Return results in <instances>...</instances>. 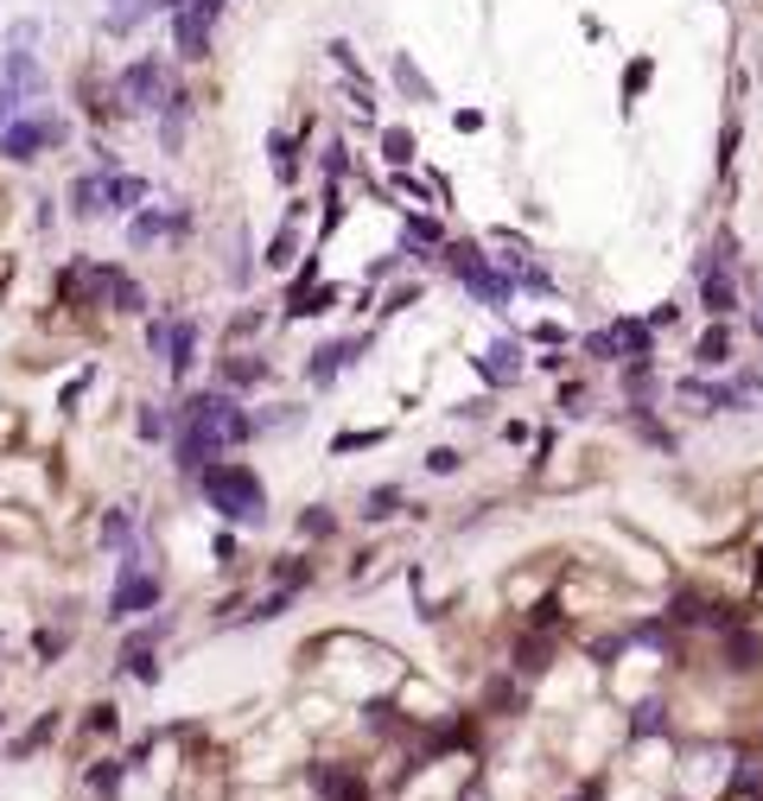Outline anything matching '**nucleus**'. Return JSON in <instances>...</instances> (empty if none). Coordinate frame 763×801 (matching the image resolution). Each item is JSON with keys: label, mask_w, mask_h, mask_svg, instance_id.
<instances>
[{"label": "nucleus", "mask_w": 763, "mask_h": 801, "mask_svg": "<svg viewBox=\"0 0 763 801\" xmlns=\"http://www.w3.org/2000/svg\"><path fill=\"white\" fill-rule=\"evenodd\" d=\"M254 439V414L229 388H204L179 407V433H172V465L184 477H198L204 465H217L223 452Z\"/></svg>", "instance_id": "obj_1"}, {"label": "nucleus", "mask_w": 763, "mask_h": 801, "mask_svg": "<svg viewBox=\"0 0 763 801\" xmlns=\"http://www.w3.org/2000/svg\"><path fill=\"white\" fill-rule=\"evenodd\" d=\"M191 483H198V497H204L223 522H236V528H261V522H267V483L254 477V465L217 458V465H204Z\"/></svg>", "instance_id": "obj_2"}, {"label": "nucleus", "mask_w": 763, "mask_h": 801, "mask_svg": "<svg viewBox=\"0 0 763 801\" xmlns=\"http://www.w3.org/2000/svg\"><path fill=\"white\" fill-rule=\"evenodd\" d=\"M445 267H452V280L472 292L477 306H490V312H503L509 299H515V274L497 267L477 242H452V249H445Z\"/></svg>", "instance_id": "obj_3"}, {"label": "nucleus", "mask_w": 763, "mask_h": 801, "mask_svg": "<svg viewBox=\"0 0 763 801\" xmlns=\"http://www.w3.org/2000/svg\"><path fill=\"white\" fill-rule=\"evenodd\" d=\"M172 103V71L166 58H134L128 71L115 76V109L121 115H159Z\"/></svg>", "instance_id": "obj_4"}, {"label": "nucleus", "mask_w": 763, "mask_h": 801, "mask_svg": "<svg viewBox=\"0 0 763 801\" xmlns=\"http://www.w3.org/2000/svg\"><path fill=\"white\" fill-rule=\"evenodd\" d=\"M71 141V128L58 121V115H26V121H13L7 134H0V153L13 159V166H33L45 146H64Z\"/></svg>", "instance_id": "obj_5"}, {"label": "nucleus", "mask_w": 763, "mask_h": 801, "mask_svg": "<svg viewBox=\"0 0 763 801\" xmlns=\"http://www.w3.org/2000/svg\"><path fill=\"white\" fill-rule=\"evenodd\" d=\"M159 598H166V585L159 573H115V591H109V623H128V618H146V611H159Z\"/></svg>", "instance_id": "obj_6"}, {"label": "nucleus", "mask_w": 763, "mask_h": 801, "mask_svg": "<svg viewBox=\"0 0 763 801\" xmlns=\"http://www.w3.org/2000/svg\"><path fill=\"white\" fill-rule=\"evenodd\" d=\"M306 789L319 801H369V782L357 764H331V757H319V764H306Z\"/></svg>", "instance_id": "obj_7"}, {"label": "nucleus", "mask_w": 763, "mask_h": 801, "mask_svg": "<svg viewBox=\"0 0 763 801\" xmlns=\"http://www.w3.org/2000/svg\"><path fill=\"white\" fill-rule=\"evenodd\" d=\"M363 350H369V337H337V344H319V350H312V363H306V388H331V382H337L350 363H363Z\"/></svg>", "instance_id": "obj_8"}, {"label": "nucleus", "mask_w": 763, "mask_h": 801, "mask_svg": "<svg viewBox=\"0 0 763 801\" xmlns=\"http://www.w3.org/2000/svg\"><path fill=\"white\" fill-rule=\"evenodd\" d=\"M191 229V211L172 204V211H141V217L128 223V242L134 249H153V242H166V236H184Z\"/></svg>", "instance_id": "obj_9"}, {"label": "nucleus", "mask_w": 763, "mask_h": 801, "mask_svg": "<svg viewBox=\"0 0 763 801\" xmlns=\"http://www.w3.org/2000/svg\"><path fill=\"white\" fill-rule=\"evenodd\" d=\"M166 375L172 382H184L191 375V363H198V319H172V331H166Z\"/></svg>", "instance_id": "obj_10"}, {"label": "nucleus", "mask_w": 763, "mask_h": 801, "mask_svg": "<svg viewBox=\"0 0 763 801\" xmlns=\"http://www.w3.org/2000/svg\"><path fill=\"white\" fill-rule=\"evenodd\" d=\"M217 382L223 388H261V382H274V363H267V357H249V350H229L217 363Z\"/></svg>", "instance_id": "obj_11"}, {"label": "nucleus", "mask_w": 763, "mask_h": 801, "mask_svg": "<svg viewBox=\"0 0 763 801\" xmlns=\"http://www.w3.org/2000/svg\"><path fill=\"white\" fill-rule=\"evenodd\" d=\"M103 292H109V312H121V319H141L146 312V292L134 287V274L115 267V261H103Z\"/></svg>", "instance_id": "obj_12"}, {"label": "nucleus", "mask_w": 763, "mask_h": 801, "mask_svg": "<svg viewBox=\"0 0 763 801\" xmlns=\"http://www.w3.org/2000/svg\"><path fill=\"white\" fill-rule=\"evenodd\" d=\"M477 369H484V382H490V388H509V382L522 375V344H515V337H497V344L477 357Z\"/></svg>", "instance_id": "obj_13"}, {"label": "nucleus", "mask_w": 763, "mask_h": 801, "mask_svg": "<svg viewBox=\"0 0 763 801\" xmlns=\"http://www.w3.org/2000/svg\"><path fill=\"white\" fill-rule=\"evenodd\" d=\"M71 217H109V172H83L71 184Z\"/></svg>", "instance_id": "obj_14"}, {"label": "nucleus", "mask_w": 763, "mask_h": 801, "mask_svg": "<svg viewBox=\"0 0 763 801\" xmlns=\"http://www.w3.org/2000/svg\"><path fill=\"white\" fill-rule=\"evenodd\" d=\"M128 757H96V764L83 769V789H90V796L96 801H121V776H128Z\"/></svg>", "instance_id": "obj_15"}, {"label": "nucleus", "mask_w": 763, "mask_h": 801, "mask_svg": "<svg viewBox=\"0 0 763 801\" xmlns=\"http://www.w3.org/2000/svg\"><path fill=\"white\" fill-rule=\"evenodd\" d=\"M153 121H159V146H166V153H184V128H191V96H184V89H172V103L153 115Z\"/></svg>", "instance_id": "obj_16"}, {"label": "nucleus", "mask_w": 763, "mask_h": 801, "mask_svg": "<svg viewBox=\"0 0 763 801\" xmlns=\"http://www.w3.org/2000/svg\"><path fill=\"white\" fill-rule=\"evenodd\" d=\"M693 363H700V369H726L731 363V325H726V319H713V331H700Z\"/></svg>", "instance_id": "obj_17"}, {"label": "nucleus", "mask_w": 763, "mask_h": 801, "mask_svg": "<svg viewBox=\"0 0 763 801\" xmlns=\"http://www.w3.org/2000/svg\"><path fill=\"white\" fill-rule=\"evenodd\" d=\"M172 45H179L184 64H198V58L211 51V26H198L191 13H172Z\"/></svg>", "instance_id": "obj_18"}, {"label": "nucleus", "mask_w": 763, "mask_h": 801, "mask_svg": "<svg viewBox=\"0 0 763 801\" xmlns=\"http://www.w3.org/2000/svg\"><path fill=\"white\" fill-rule=\"evenodd\" d=\"M51 738H58V713H38L33 726H26L20 738H13V744H7V757H13V764H26L38 744H51Z\"/></svg>", "instance_id": "obj_19"}, {"label": "nucleus", "mask_w": 763, "mask_h": 801, "mask_svg": "<svg viewBox=\"0 0 763 801\" xmlns=\"http://www.w3.org/2000/svg\"><path fill=\"white\" fill-rule=\"evenodd\" d=\"M134 433H141L146 445L172 439V433H179V407H153V400H146V407H141V420H134Z\"/></svg>", "instance_id": "obj_20"}, {"label": "nucleus", "mask_w": 763, "mask_h": 801, "mask_svg": "<svg viewBox=\"0 0 763 801\" xmlns=\"http://www.w3.org/2000/svg\"><path fill=\"white\" fill-rule=\"evenodd\" d=\"M7 83H13L20 96L45 89V76H38V64H33V51H26V45H13V51H7Z\"/></svg>", "instance_id": "obj_21"}, {"label": "nucleus", "mask_w": 763, "mask_h": 801, "mask_svg": "<svg viewBox=\"0 0 763 801\" xmlns=\"http://www.w3.org/2000/svg\"><path fill=\"white\" fill-rule=\"evenodd\" d=\"M141 198H146V179H134V172H109V217H128Z\"/></svg>", "instance_id": "obj_22"}, {"label": "nucleus", "mask_w": 763, "mask_h": 801, "mask_svg": "<svg viewBox=\"0 0 763 801\" xmlns=\"http://www.w3.org/2000/svg\"><path fill=\"white\" fill-rule=\"evenodd\" d=\"M401 503H407V490H401V483H382V490H369L363 497V522H389Z\"/></svg>", "instance_id": "obj_23"}, {"label": "nucleus", "mask_w": 763, "mask_h": 801, "mask_svg": "<svg viewBox=\"0 0 763 801\" xmlns=\"http://www.w3.org/2000/svg\"><path fill=\"white\" fill-rule=\"evenodd\" d=\"M337 306V287H319V292H293L287 299V319H319V312H331Z\"/></svg>", "instance_id": "obj_24"}, {"label": "nucleus", "mask_w": 763, "mask_h": 801, "mask_svg": "<svg viewBox=\"0 0 763 801\" xmlns=\"http://www.w3.org/2000/svg\"><path fill=\"white\" fill-rule=\"evenodd\" d=\"M267 153H274V179H281V184H299V146H293L287 134H274V141H267Z\"/></svg>", "instance_id": "obj_25"}, {"label": "nucleus", "mask_w": 763, "mask_h": 801, "mask_svg": "<svg viewBox=\"0 0 763 801\" xmlns=\"http://www.w3.org/2000/svg\"><path fill=\"white\" fill-rule=\"evenodd\" d=\"M96 541H103V547H134V515L109 510V515H103V528H96Z\"/></svg>", "instance_id": "obj_26"}, {"label": "nucleus", "mask_w": 763, "mask_h": 801, "mask_svg": "<svg viewBox=\"0 0 763 801\" xmlns=\"http://www.w3.org/2000/svg\"><path fill=\"white\" fill-rule=\"evenodd\" d=\"M395 83H401V89H407V96H414V103H433V83L420 76V64H414L407 51H401V58H395Z\"/></svg>", "instance_id": "obj_27"}, {"label": "nucleus", "mask_w": 763, "mask_h": 801, "mask_svg": "<svg viewBox=\"0 0 763 801\" xmlns=\"http://www.w3.org/2000/svg\"><path fill=\"white\" fill-rule=\"evenodd\" d=\"M287 605H293V585H281L274 598H261V605H249V611H242V623H274V618H287Z\"/></svg>", "instance_id": "obj_28"}, {"label": "nucleus", "mask_w": 763, "mask_h": 801, "mask_svg": "<svg viewBox=\"0 0 763 801\" xmlns=\"http://www.w3.org/2000/svg\"><path fill=\"white\" fill-rule=\"evenodd\" d=\"M299 535H306V541H331V535H337V522H331L325 503H312V510L299 515Z\"/></svg>", "instance_id": "obj_29"}, {"label": "nucleus", "mask_w": 763, "mask_h": 801, "mask_svg": "<svg viewBox=\"0 0 763 801\" xmlns=\"http://www.w3.org/2000/svg\"><path fill=\"white\" fill-rule=\"evenodd\" d=\"M382 159H389V166H414V134H407V128H389V134H382Z\"/></svg>", "instance_id": "obj_30"}, {"label": "nucleus", "mask_w": 763, "mask_h": 801, "mask_svg": "<svg viewBox=\"0 0 763 801\" xmlns=\"http://www.w3.org/2000/svg\"><path fill=\"white\" fill-rule=\"evenodd\" d=\"M115 731H121V706H115V700H96V706H90V738H115Z\"/></svg>", "instance_id": "obj_31"}, {"label": "nucleus", "mask_w": 763, "mask_h": 801, "mask_svg": "<svg viewBox=\"0 0 763 801\" xmlns=\"http://www.w3.org/2000/svg\"><path fill=\"white\" fill-rule=\"evenodd\" d=\"M649 76H655V58H636V64H630V71H623V96H630V103H636V96H643V89H649Z\"/></svg>", "instance_id": "obj_32"}, {"label": "nucleus", "mask_w": 763, "mask_h": 801, "mask_svg": "<svg viewBox=\"0 0 763 801\" xmlns=\"http://www.w3.org/2000/svg\"><path fill=\"white\" fill-rule=\"evenodd\" d=\"M458 465H465V452H452V445H433V452H427V471L433 477H452Z\"/></svg>", "instance_id": "obj_33"}, {"label": "nucleus", "mask_w": 763, "mask_h": 801, "mask_svg": "<svg viewBox=\"0 0 763 801\" xmlns=\"http://www.w3.org/2000/svg\"><path fill=\"white\" fill-rule=\"evenodd\" d=\"M293 249H299V229L287 223V229L274 236V249H267V267H287V261H293Z\"/></svg>", "instance_id": "obj_34"}, {"label": "nucleus", "mask_w": 763, "mask_h": 801, "mask_svg": "<svg viewBox=\"0 0 763 801\" xmlns=\"http://www.w3.org/2000/svg\"><path fill=\"white\" fill-rule=\"evenodd\" d=\"M661 726H668V719H661V700H643V706H636V719H630V731H643V738L661 731Z\"/></svg>", "instance_id": "obj_35"}, {"label": "nucleus", "mask_w": 763, "mask_h": 801, "mask_svg": "<svg viewBox=\"0 0 763 801\" xmlns=\"http://www.w3.org/2000/svg\"><path fill=\"white\" fill-rule=\"evenodd\" d=\"M64 643H71V636H64V630H38V636H33V649H38V661H58V656H64Z\"/></svg>", "instance_id": "obj_36"}, {"label": "nucleus", "mask_w": 763, "mask_h": 801, "mask_svg": "<svg viewBox=\"0 0 763 801\" xmlns=\"http://www.w3.org/2000/svg\"><path fill=\"white\" fill-rule=\"evenodd\" d=\"M382 439H389V433H337V439H331V452L344 458V452H363V445H382Z\"/></svg>", "instance_id": "obj_37"}, {"label": "nucleus", "mask_w": 763, "mask_h": 801, "mask_svg": "<svg viewBox=\"0 0 763 801\" xmlns=\"http://www.w3.org/2000/svg\"><path fill=\"white\" fill-rule=\"evenodd\" d=\"M344 172H350V146H325V179L337 184Z\"/></svg>", "instance_id": "obj_38"}, {"label": "nucleus", "mask_w": 763, "mask_h": 801, "mask_svg": "<svg viewBox=\"0 0 763 801\" xmlns=\"http://www.w3.org/2000/svg\"><path fill=\"white\" fill-rule=\"evenodd\" d=\"M585 400L592 395H585L580 382H567V388H560V414H585Z\"/></svg>", "instance_id": "obj_39"}, {"label": "nucleus", "mask_w": 763, "mask_h": 801, "mask_svg": "<svg viewBox=\"0 0 763 801\" xmlns=\"http://www.w3.org/2000/svg\"><path fill=\"white\" fill-rule=\"evenodd\" d=\"M13 103H20V89H13V83H0V134L13 128Z\"/></svg>", "instance_id": "obj_40"}, {"label": "nucleus", "mask_w": 763, "mask_h": 801, "mask_svg": "<svg viewBox=\"0 0 763 801\" xmlns=\"http://www.w3.org/2000/svg\"><path fill=\"white\" fill-rule=\"evenodd\" d=\"M414 299H420V287H401V292H389V306H382V312H407Z\"/></svg>", "instance_id": "obj_41"}, {"label": "nucleus", "mask_w": 763, "mask_h": 801, "mask_svg": "<svg viewBox=\"0 0 763 801\" xmlns=\"http://www.w3.org/2000/svg\"><path fill=\"white\" fill-rule=\"evenodd\" d=\"M758 591H763V553H758Z\"/></svg>", "instance_id": "obj_42"}, {"label": "nucleus", "mask_w": 763, "mask_h": 801, "mask_svg": "<svg viewBox=\"0 0 763 801\" xmlns=\"http://www.w3.org/2000/svg\"><path fill=\"white\" fill-rule=\"evenodd\" d=\"M0 726H7V713H0Z\"/></svg>", "instance_id": "obj_43"}]
</instances>
